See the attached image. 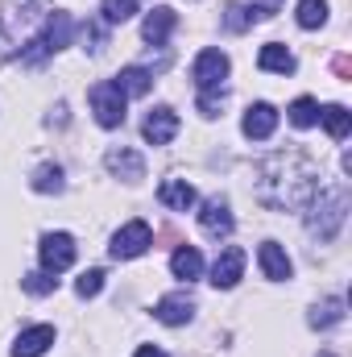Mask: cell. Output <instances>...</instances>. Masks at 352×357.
Listing matches in <instances>:
<instances>
[{"mask_svg": "<svg viewBox=\"0 0 352 357\" xmlns=\"http://www.w3.org/2000/svg\"><path fill=\"white\" fill-rule=\"evenodd\" d=\"M319 191V178L307 154L298 150H286V154H273L257 167V199L265 208H278V212H298L315 199Z\"/></svg>", "mask_w": 352, "mask_h": 357, "instance_id": "obj_1", "label": "cell"}, {"mask_svg": "<svg viewBox=\"0 0 352 357\" xmlns=\"http://www.w3.org/2000/svg\"><path fill=\"white\" fill-rule=\"evenodd\" d=\"M311 233L319 237V241H332L336 233H340V225H344V216H349V191H340V187H328V191H319V199L311 204Z\"/></svg>", "mask_w": 352, "mask_h": 357, "instance_id": "obj_2", "label": "cell"}, {"mask_svg": "<svg viewBox=\"0 0 352 357\" xmlns=\"http://www.w3.org/2000/svg\"><path fill=\"white\" fill-rule=\"evenodd\" d=\"M67 42H71V17H67V13H54V17L46 21V29H42V33L21 50V63H29V67H33V63H42L46 54H58Z\"/></svg>", "mask_w": 352, "mask_h": 357, "instance_id": "obj_3", "label": "cell"}, {"mask_svg": "<svg viewBox=\"0 0 352 357\" xmlns=\"http://www.w3.org/2000/svg\"><path fill=\"white\" fill-rule=\"evenodd\" d=\"M88 96H91V112H95V121H99L104 129L125 125V100H129V96L116 88V79H99Z\"/></svg>", "mask_w": 352, "mask_h": 357, "instance_id": "obj_4", "label": "cell"}, {"mask_svg": "<svg viewBox=\"0 0 352 357\" xmlns=\"http://www.w3.org/2000/svg\"><path fill=\"white\" fill-rule=\"evenodd\" d=\"M191 79H195L199 91H220V84L228 79V54L216 50V46L199 50V59H195V67H191Z\"/></svg>", "mask_w": 352, "mask_h": 357, "instance_id": "obj_5", "label": "cell"}, {"mask_svg": "<svg viewBox=\"0 0 352 357\" xmlns=\"http://www.w3.org/2000/svg\"><path fill=\"white\" fill-rule=\"evenodd\" d=\"M150 245H154V233H150V225H145V220H129V225H125V229L112 237L108 254H112L116 262H129V258H141Z\"/></svg>", "mask_w": 352, "mask_h": 357, "instance_id": "obj_6", "label": "cell"}, {"mask_svg": "<svg viewBox=\"0 0 352 357\" xmlns=\"http://www.w3.org/2000/svg\"><path fill=\"white\" fill-rule=\"evenodd\" d=\"M38 258H42V270L63 274V270L75 262V237L71 233H46L42 245H38Z\"/></svg>", "mask_w": 352, "mask_h": 357, "instance_id": "obj_7", "label": "cell"}, {"mask_svg": "<svg viewBox=\"0 0 352 357\" xmlns=\"http://www.w3.org/2000/svg\"><path fill=\"white\" fill-rule=\"evenodd\" d=\"M241 274H245V250H241V245H228V250L216 258V266H211V287L228 291V287L241 282Z\"/></svg>", "mask_w": 352, "mask_h": 357, "instance_id": "obj_8", "label": "cell"}, {"mask_svg": "<svg viewBox=\"0 0 352 357\" xmlns=\"http://www.w3.org/2000/svg\"><path fill=\"white\" fill-rule=\"evenodd\" d=\"M241 129H245V137L265 142V137L278 129V108H273V104H265V100L249 104V108H245V121H241Z\"/></svg>", "mask_w": 352, "mask_h": 357, "instance_id": "obj_9", "label": "cell"}, {"mask_svg": "<svg viewBox=\"0 0 352 357\" xmlns=\"http://www.w3.org/2000/svg\"><path fill=\"white\" fill-rule=\"evenodd\" d=\"M141 133H145V142H150V146H166V142H175L178 112H175V108H154V112L145 116Z\"/></svg>", "mask_w": 352, "mask_h": 357, "instance_id": "obj_10", "label": "cell"}, {"mask_svg": "<svg viewBox=\"0 0 352 357\" xmlns=\"http://www.w3.org/2000/svg\"><path fill=\"white\" fill-rule=\"evenodd\" d=\"M104 167L112 171V175H120L125 183H137V178H145V158L137 154V150H108L104 154Z\"/></svg>", "mask_w": 352, "mask_h": 357, "instance_id": "obj_11", "label": "cell"}, {"mask_svg": "<svg viewBox=\"0 0 352 357\" xmlns=\"http://www.w3.org/2000/svg\"><path fill=\"white\" fill-rule=\"evenodd\" d=\"M50 345H54V328H50V324H33V328H25V333L17 337L13 357H42Z\"/></svg>", "mask_w": 352, "mask_h": 357, "instance_id": "obj_12", "label": "cell"}, {"mask_svg": "<svg viewBox=\"0 0 352 357\" xmlns=\"http://www.w3.org/2000/svg\"><path fill=\"white\" fill-rule=\"evenodd\" d=\"M199 225H203L207 237H228V233H232V212H228V204H224V199H207L203 212H199Z\"/></svg>", "mask_w": 352, "mask_h": 357, "instance_id": "obj_13", "label": "cell"}, {"mask_svg": "<svg viewBox=\"0 0 352 357\" xmlns=\"http://www.w3.org/2000/svg\"><path fill=\"white\" fill-rule=\"evenodd\" d=\"M154 316H158L162 324H170V328H175V324H186V320L195 316V299L182 295V291H178V295H166V299H158Z\"/></svg>", "mask_w": 352, "mask_h": 357, "instance_id": "obj_14", "label": "cell"}, {"mask_svg": "<svg viewBox=\"0 0 352 357\" xmlns=\"http://www.w3.org/2000/svg\"><path fill=\"white\" fill-rule=\"evenodd\" d=\"M158 199L166 204V208H175V212H186V208H195V187L186 183V178H166L162 187H158Z\"/></svg>", "mask_w": 352, "mask_h": 357, "instance_id": "obj_15", "label": "cell"}, {"mask_svg": "<svg viewBox=\"0 0 352 357\" xmlns=\"http://www.w3.org/2000/svg\"><path fill=\"white\" fill-rule=\"evenodd\" d=\"M175 25H178V17H175V8H154L150 17H145V25H141V33H145V42H154V46H162L170 33H175Z\"/></svg>", "mask_w": 352, "mask_h": 357, "instance_id": "obj_16", "label": "cell"}, {"mask_svg": "<svg viewBox=\"0 0 352 357\" xmlns=\"http://www.w3.org/2000/svg\"><path fill=\"white\" fill-rule=\"evenodd\" d=\"M257 258H262L265 278H273V282H286V278H290V258H286V250H282V245L265 241L262 250H257Z\"/></svg>", "mask_w": 352, "mask_h": 357, "instance_id": "obj_17", "label": "cell"}, {"mask_svg": "<svg viewBox=\"0 0 352 357\" xmlns=\"http://www.w3.org/2000/svg\"><path fill=\"white\" fill-rule=\"evenodd\" d=\"M257 67L262 71H273V75H290L294 71V54L282 42H269V46H262V54H257Z\"/></svg>", "mask_w": 352, "mask_h": 357, "instance_id": "obj_18", "label": "cell"}, {"mask_svg": "<svg viewBox=\"0 0 352 357\" xmlns=\"http://www.w3.org/2000/svg\"><path fill=\"white\" fill-rule=\"evenodd\" d=\"M170 270H175V278H199L203 274V258H199V250L195 245H178L175 254H170Z\"/></svg>", "mask_w": 352, "mask_h": 357, "instance_id": "obj_19", "label": "cell"}, {"mask_svg": "<svg viewBox=\"0 0 352 357\" xmlns=\"http://www.w3.org/2000/svg\"><path fill=\"white\" fill-rule=\"evenodd\" d=\"M319 121H323V129L336 137V142H344L352 129V112L344 104H328V108H319Z\"/></svg>", "mask_w": 352, "mask_h": 357, "instance_id": "obj_20", "label": "cell"}, {"mask_svg": "<svg viewBox=\"0 0 352 357\" xmlns=\"http://www.w3.org/2000/svg\"><path fill=\"white\" fill-rule=\"evenodd\" d=\"M286 112H290V125H294V129H311V125L319 121V104H315L311 96H298Z\"/></svg>", "mask_w": 352, "mask_h": 357, "instance_id": "obj_21", "label": "cell"}, {"mask_svg": "<svg viewBox=\"0 0 352 357\" xmlns=\"http://www.w3.org/2000/svg\"><path fill=\"white\" fill-rule=\"evenodd\" d=\"M294 17H298L303 29H319V25L328 21V0H298Z\"/></svg>", "mask_w": 352, "mask_h": 357, "instance_id": "obj_22", "label": "cell"}, {"mask_svg": "<svg viewBox=\"0 0 352 357\" xmlns=\"http://www.w3.org/2000/svg\"><path fill=\"white\" fill-rule=\"evenodd\" d=\"M116 88L125 91V96H145L150 91V71L145 67H125L116 75Z\"/></svg>", "mask_w": 352, "mask_h": 357, "instance_id": "obj_23", "label": "cell"}, {"mask_svg": "<svg viewBox=\"0 0 352 357\" xmlns=\"http://www.w3.org/2000/svg\"><path fill=\"white\" fill-rule=\"evenodd\" d=\"M340 316H344V299H328L323 307L311 312V328H332V324H340Z\"/></svg>", "mask_w": 352, "mask_h": 357, "instance_id": "obj_24", "label": "cell"}, {"mask_svg": "<svg viewBox=\"0 0 352 357\" xmlns=\"http://www.w3.org/2000/svg\"><path fill=\"white\" fill-rule=\"evenodd\" d=\"M21 287H25L29 295H50V291H58V278H54L50 270H33V274L21 278Z\"/></svg>", "mask_w": 352, "mask_h": 357, "instance_id": "obj_25", "label": "cell"}, {"mask_svg": "<svg viewBox=\"0 0 352 357\" xmlns=\"http://www.w3.org/2000/svg\"><path fill=\"white\" fill-rule=\"evenodd\" d=\"M99 13H104L108 25H120V21H129V17L137 13V0H104Z\"/></svg>", "mask_w": 352, "mask_h": 357, "instance_id": "obj_26", "label": "cell"}, {"mask_svg": "<svg viewBox=\"0 0 352 357\" xmlns=\"http://www.w3.org/2000/svg\"><path fill=\"white\" fill-rule=\"evenodd\" d=\"M33 191H42V195L63 191V167H38L33 171Z\"/></svg>", "mask_w": 352, "mask_h": 357, "instance_id": "obj_27", "label": "cell"}, {"mask_svg": "<svg viewBox=\"0 0 352 357\" xmlns=\"http://www.w3.org/2000/svg\"><path fill=\"white\" fill-rule=\"evenodd\" d=\"M99 291H104V270H83L79 282H75V295L79 299H95Z\"/></svg>", "mask_w": 352, "mask_h": 357, "instance_id": "obj_28", "label": "cell"}, {"mask_svg": "<svg viewBox=\"0 0 352 357\" xmlns=\"http://www.w3.org/2000/svg\"><path fill=\"white\" fill-rule=\"evenodd\" d=\"M253 21V8H245V4H228V13H224V25L228 29H245Z\"/></svg>", "mask_w": 352, "mask_h": 357, "instance_id": "obj_29", "label": "cell"}, {"mask_svg": "<svg viewBox=\"0 0 352 357\" xmlns=\"http://www.w3.org/2000/svg\"><path fill=\"white\" fill-rule=\"evenodd\" d=\"M220 104H224V96H220V91H199V112H203V116H216V112H220Z\"/></svg>", "mask_w": 352, "mask_h": 357, "instance_id": "obj_30", "label": "cell"}, {"mask_svg": "<svg viewBox=\"0 0 352 357\" xmlns=\"http://www.w3.org/2000/svg\"><path fill=\"white\" fill-rule=\"evenodd\" d=\"M133 357H166V354H162V349H154V345H141Z\"/></svg>", "mask_w": 352, "mask_h": 357, "instance_id": "obj_31", "label": "cell"}, {"mask_svg": "<svg viewBox=\"0 0 352 357\" xmlns=\"http://www.w3.org/2000/svg\"><path fill=\"white\" fill-rule=\"evenodd\" d=\"M319 357H336V354H319Z\"/></svg>", "mask_w": 352, "mask_h": 357, "instance_id": "obj_32", "label": "cell"}]
</instances>
